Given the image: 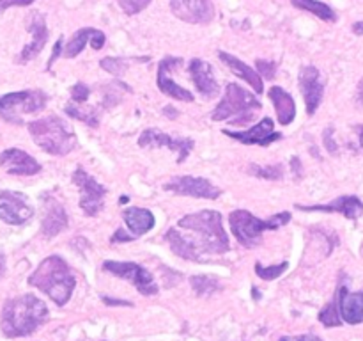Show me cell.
<instances>
[{"instance_id": "6", "label": "cell", "mask_w": 363, "mask_h": 341, "mask_svg": "<svg viewBox=\"0 0 363 341\" xmlns=\"http://www.w3.org/2000/svg\"><path fill=\"white\" fill-rule=\"evenodd\" d=\"M289 220V212L277 213V215L269 217L268 220L259 219V217L252 215L247 210H234L229 215V224L234 237H236L238 242L247 249L257 247L262 242V234H264L266 231L279 229V227L286 226Z\"/></svg>"}, {"instance_id": "35", "label": "cell", "mask_w": 363, "mask_h": 341, "mask_svg": "<svg viewBox=\"0 0 363 341\" xmlns=\"http://www.w3.org/2000/svg\"><path fill=\"white\" fill-rule=\"evenodd\" d=\"M89 94H91V89L85 84H82V82H77V84L71 87V102L78 103V105H84L89 99Z\"/></svg>"}, {"instance_id": "5", "label": "cell", "mask_w": 363, "mask_h": 341, "mask_svg": "<svg viewBox=\"0 0 363 341\" xmlns=\"http://www.w3.org/2000/svg\"><path fill=\"white\" fill-rule=\"evenodd\" d=\"M261 109L262 103L250 91L230 82L225 87V96L215 107L211 117L213 121H225L234 126H243L254 121Z\"/></svg>"}, {"instance_id": "25", "label": "cell", "mask_w": 363, "mask_h": 341, "mask_svg": "<svg viewBox=\"0 0 363 341\" xmlns=\"http://www.w3.org/2000/svg\"><path fill=\"white\" fill-rule=\"evenodd\" d=\"M123 217L128 229L131 231V234H133L135 238L145 234L147 231L152 229V226H155V215H152L147 208H138V206H133V208L124 210Z\"/></svg>"}, {"instance_id": "40", "label": "cell", "mask_w": 363, "mask_h": 341, "mask_svg": "<svg viewBox=\"0 0 363 341\" xmlns=\"http://www.w3.org/2000/svg\"><path fill=\"white\" fill-rule=\"evenodd\" d=\"M133 238H135L133 234H128L123 227H119V229L116 231V234L112 237V242L113 244H121V242H131Z\"/></svg>"}, {"instance_id": "34", "label": "cell", "mask_w": 363, "mask_h": 341, "mask_svg": "<svg viewBox=\"0 0 363 341\" xmlns=\"http://www.w3.org/2000/svg\"><path fill=\"white\" fill-rule=\"evenodd\" d=\"M121 6V9L128 14V16H135L140 11H144L145 7L151 4V0H117Z\"/></svg>"}, {"instance_id": "18", "label": "cell", "mask_w": 363, "mask_h": 341, "mask_svg": "<svg viewBox=\"0 0 363 341\" xmlns=\"http://www.w3.org/2000/svg\"><path fill=\"white\" fill-rule=\"evenodd\" d=\"M337 302H339V315L342 322L350 325L363 323V291L351 293L346 284H340L337 290Z\"/></svg>"}, {"instance_id": "14", "label": "cell", "mask_w": 363, "mask_h": 341, "mask_svg": "<svg viewBox=\"0 0 363 341\" xmlns=\"http://www.w3.org/2000/svg\"><path fill=\"white\" fill-rule=\"evenodd\" d=\"M183 66V59L181 57L169 55L158 64V78H156V84H158V89L163 92V94L170 96L174 99H181V102H194V94H191L188 89L181 87L176 82L170 78V73H172L176 67Z\"/></svg>"}, {"instance_id": "43", "label": "cell", "mask_w": 363, "mask_h": 341, "mask_svg": "<svg viewBox=\"0 0 363 341\" xmlns=\"http://www.w3.org/2000/svg\"><path fill=\"white\" fill-rule=\"evenodd\" d=\"M293 341H323V340H321V337L314 336V334H301V336L294 337Z\"/></svg>"}, {"instance_id": "19", "label": "cell", "mask_w": 363, "mask_h": 341, "mask_svg": "<svg viewBox=\"0 0 363 341\" xmlns=\"http://www.w3.org/2000/svg\"><path fill=\"white\" fill-rule=\"evenodd\" d=\"M190 77L194 80L195 87L204 98L213 99L220 94V85L216 82L213 66L202 59H194L190 63Z\"/></svg>"}, {"instance_id": "10", "label": "cell", "mask_w": 363, "mask_h": 341, "mask_svg": "<svg viewBox=\"0 0 363 341\" xmlns=\"http://www.w3.org/2000/svg\"><path fill=\"white\" fill-rule=\"evenodd\" d=\"M165 190L174 192L177 195H186V197H197V199H209L215 201L222 195V188L213 185L211 181L206 178H195V176H176L163 185Z\"/></svg>"}, {"instance_id": "41", "label": "cell", "mask_w": 363, "mask_h": 341, "mask_svg": "<svg viewBox=\"0 0 363 341\" xmlns=\"http://www.w3.org/2000/svg\"><path fill=\"white\" fill-rule=\"evenodd\" d=\"M60 48H62V38H59V39H57V43H55V48H53V52H52V57H50V60H48V70H50V66H52V64L55 63V59H57V57H59V53H60Z\"/></svg>"}, {"instance_id": "2", "label": "cell", "mask_w": 363, "mask_h": 341, "mask_svg": "<svg viewBox=\"0 0 363 341\" xmlns=\"http://www.w3.org/2000/svg\"><path fill=\"white\" fill-rule=\"evenodd\" d=\"M48 320V308L35 295L9 298L2 309V332L7 337L30 336Z\"/></svg>"}, {"instance_id": "13", "label": "cell", "mask_w": 363, "mask_h": 341, "mask_svg": "<svg viewBox=\"0 0 363 341\" xmlns=\"http://www.w3.org/2000/svg\"><path fill=\"white\" fill-rule=\"evenodd\" d=\"M298 82H300V91L303 94L307 114L314 116L315 110L321 105L323 94H325V80L321 77V71L315 66H303Z\"/></svg>"}, {"instance_id": "26", "label": "cell", "mask_w": 363, "mask_h": 341, "mask_svg": "<svg viewBox=\"0 0 363 341\" xmlns=\"http://www.w3.org/2000/svg\"><path fill=\"white\" fill-rule=\"evenodd\" d=\"M291 2H293V6L298 7V9L308 11V13H312L314 16L321 18V20H325V21H335L337 20L335 11H333L332 7L325 2H319V0H291Z\"/></svg>"}, {"instance_id": "38", "label": "cell", "mask_w": 363, "mask_h": 341, "mask_svg": "<svg viewBox=\"0 0 363 341\" xmlns=\"http://www.w3.org/2000/svg\"><path fill=\"white\" fill-rule=\"evenodd\" d=\"M105 43H106L105 34H103L101 31H96V34L91 38V46H92V48H94V50H101L103 46H105Z\"/></svg>"}, {"instance_id": "16", "label": "cell", "mask_w": 363, "mask_h": 341, "mask_svg": "<svg viewBox=\"0 0 363 341\" xmlns=\"http://www.w3.org/2000/svg\"><path fill=\"white\" fill-rule=\"evenodd\" d=\"M170 9L188 23H209L215 16L211 0H170Z\"/></svg>"}, {"instance_id": "11", "label": "cell", "mask_w": 363, "mask_h": 341, "mask_svg": "<svg viewBox=\"0 0 363 341\" xmlns=\"http://www.w3.org/2000/svg\"><path fill=\"white\" fill-rule=\"evenodd\" d=\"M27 195L13 190H0V219L11 226H21L34 215Z\"/></svg>"}, {"instance_id": "20", "label": "cell", "mask_w": 363, "mask_h": 341, "mask_svg": "<svg viewBox=\"0 0 363 341\" xmlns=\"http://www.w3.org/2000/svg\"><path fill=\"white\" fill-rule=\"evenodd\" d=\"M28 32H30L32 39L30 43L25 45V48L21 50V53L18 55V63L20 64L32 60L38 53H41L43 48H45L46 39H48V28H46L45 16H43L41 13H32L30 23H28Z\"/></svg>"}, {"instance_id": "48", "label": "cell", "mask_w": 363, "mask_h": 341, "mask_svg": "<svg viewBox=\"0 0 363 341\" xmlns=\"http://www.w3.org/2000/svg\"><path fill=\"white\" fill-rule=\"evenodd\" d=\"M280 341H291V340H289V337H282V340H280Z\"/></svg>"}, {"instance_id": "36", "label": "cell", "mask_w": 363, "mask_h": 341, "mask_svg": "<svg viewBox=\"0 0 363 341\" xmlns=\"http://www.w3.org/2000/svg\"><path fill=\"white\" fill-rule=\"evenodd\" d=\"M255 66H257V73L262 75V77H266L268 80H272V78H275V73H277V63H273V60H264V59H257L255 60Z\"/></svg>"}, {"instance_id": "39", "label": "cell", "mask_w": 363, "mask_h": 341, "mask_svg": "<svg viewBox=\"0 0 363 341\" xmlns=\"http://www.w3.org/2000/svg\"><path fill=\"white\" fill-rule=\"evenodd\" d=\"M332 134H333V128H332V126H328V128H326L325 135H323V139H325V146H326V149H328L330 153H337V146H335V142H333Z\"/></svg>"}, {"instance_id": "17", "label": "cell", "mask_w": 363, "mask_h": 341, "mask_svg": "<svg viewBox=\"0 0 363 341\" xmlns=\"http://www.w3.org/2000/svg\"><path fill=\"white\" fill-rule=\"evenodd\" d=\"M0 167L14 176H34L41 170V163L21 149L11 148L0 153Z\"/></svg>"}, {"instance_id": "15", "label": "cell", "mask_w": 363, "mask_h": 341, "mask_svg": "<svg viewBox=\"0 0 363 341\" xmlns=\"http://www.w3.org/2000/svg\"><path fill=\"white\" fill-rule=\"evenodd\" d=\"M223 134H225L227 137L234 139V141L247 146H252V144L269 146L272 142L280 141V139H282V134L275 130V124H273L272 117H264V119L259 121L255 126H252L250 130H245V131L223 130Z\"/></svg>"}, {"instance_id": "37", "label": "cell", "mask_w": 363, "mask_h": 341, "mask_svg": "<svg viewBox=\"0 0 363 341\" xmlns=\"http://www.w3.org/2000/svg\"><path fill=\"white\" fill-rule=\"evenodd\" d=\"M35 0H0V13H4L9 7H21V6H30Z\"/></svg>"}, {"instance_id": "47", "label": "cell", "mask_w": 363, "mask_h": 341, "mask_svg": "<svg viewBox=\"0 0 363 341\" xmlns=\"http://www.w3.org/2000/svg\"><path fill=\"white\" fill-rule=\"evenodd\" d=\"M128 201H130V197H128V195H123V197H121V205H124V202H128Z\"/></svg>"}, {"instance_id": "8", "label": "cell", "mask_w": 363, "mask_h": 341, "mask_svg": "<svg viewBox=\"0 0 363 341\" xmlns=\"http://www.w3.org/2000/svg\"><path fill=\"white\" fill-rule=\"evenodd\" d=\"M73 183L77 185L78 192H80V208L84 210L85 215H98L105 205L106 188L101 183H98L91 174L85 173L82 167L74 170Z\"/></svg>"}, {"instance_id": "9", "label": "cell", "mask_w": 363, "mask_h": 341, "mask_svg": "<svg viewBox=\"0 0 363 341\" xmlns=\"http://www.w3.org/2000/svg\"><path fill=\"white\" fill-rule=\"evenodd\" d=\"M103 270L113 274L117 277H123V279L131 281L133 286L140 291L142 295H156L158 293V284H156L155 277L149 272L147 269H144L138 263L131 261H105L103 263Z\"/></svg>"}, {"instance_id": "30", "label": "cell", "mask_w": 363, "mask_h": 341, "mask_svg": "<svg viewBox=\"0 0 363 341\" xmlns=\"http://www.w3.org/2000/svg\"><path fill=\"white\" fill-rule=\"evenodd\" d=\"M248 173L261 178V180L277 181V180H282L284 167L280 166V163H275V166H266V167L257 166V163H252V166L248 167Z\"/></svg>"}, {"instance_id": "23", "label": "cell", "mask_w": 363, "mask_h": 341, "mask_svg": "<svg viewBox=\"0 0 363 341\" xmlns=\"http://www.w3.org/2000/svg\"><path fill=\"white\" fill-rule=\"evenodd\" d=\"M218 57L234 75H238L240 78L247 80L248 84L254 87V91L257 92V94H262V92H264V82H262V77L257 73V71L252 70L248 64H245L243 60H240L238 57L230 55V53L227 52H218Z\"/></svg>"}, {"instance_id": "12", "label": "cell", "mask_w": 363, "mask_h": 341, "mask_svg": "<svg viewBox=\"0 0 363 341\" xmlns=\"http://www.w3.org/2000/svg\"><path fill=\"white\" fill-rule=\"evenodd\" d=\"M138 146L142 148H169L170 151L177 153V163H183L194 149L195 142L191 139H174L163 134L158 128H147L138 137Z\"/></svg>"}, {"instance_id": "45", "label": "cell", "mask_w": 363, "mask_h": 341, "mask_svg": "<svg viewBox=\"0 0 363 341\" xmlns=\"http://www.w3.org/2000/svg\"><path fill=\"white\" fill-rule=\"evenodd\" d=\"M4 274H6V256L0 252V277H2Z\"/></svg>"}, {"instance_id": "3", "label": "cell", "mask_w": 363, "mask_h": 341, "mask_svg": "<svg viewBox=\"0 0 363 341\" xmlns=\"http://www.w3.org/2000/svg\"><path fill=\"white\" fill-rule=\"evenodd\" d=\"M28 284L48 295L57 305H64L73 295L77 279L69 265L60 256L53 254L39 263L38 269L28 277Z\"/></svg>"}, {"instance_id": "46", "label": "cell", "mask_w": 363, "mask_h": 341, "mask_svg": "<svg viewBox=\"0 0 363 341\" xmlns=\"http://www.w3.org/2000/svg\"><path fill=\"white\" fill-rule=\"evenodd\" d=\"M353 32L358 36L363 34V21H358V23L353 25Z\"/></svg>"}, {"instance_id": "7", "label": "cell", "mask_w": 363, "mask_h": 341, "mask_svg": "<svg viewBox=\"0 0 363 341\" xmlns=\"http://www.w3.org/2000/svg\"><path fill=\"white\" fill-rule=\"evenodd\" d=\"M46 94L38 89L18 91L4 94L0 98V117L7 123L23 124V116L39 112L46 107Z\"/></svg>"}, {"instance_id": "1", "label": "cell", "mask_w": 363, "mask_h": 341, "mask_svg": "<svg viewBox=\"0 0 363 341\" xmlns=\"http://www.w3.org/2000/svg\"><path fill=\"white\" fill-rule=\"evenodd\" d=\"M172 252L188 261H206L208 254H225L229 251V237L222 224V213L216 210H202L190 213L165 233Z\"/></svg>"}, {"instance_id": "31", "label": "cell", "mask_w": 363, "mask_h": 341, "mask_svg": "<svg viewBox=\"0 0 363 341\" xmlns=\"http://www.w3.org/2000/svg\"><path fill=\"white\" fill-rule=\"evenodd\" d=\"M319 322L326 327H339L342 325V318L339 315V302H337V295L325 309L319 313Z\"/></svg>"}, {"instance_id": "27", "label": "cell", "mask_w": 363, "mask_h": 341, "mask_svg": "<svg viewBox=\"0 0 363 341\" xmlns=\"http://www.w3.org/2000/svg\"><path fill=\"white\" fill-rule=\"evenodd\" d=\"M64 112L67 114L69 117H73V119H78L82 121V123L89 124L91 128H96L99 124V116L98 112H96L94 107H84V105H78V103H66V107H64Z\"/></svg>"}, {"instance_id": "42", "label": "cell", "mask_w": 363, "mask_h": 341, "mask_svg": "<svg viewBox=\"0 0 363 341\" xmlns=\"http://www.w3.org/2000/svg\"><path fill=\"white\" fill-rule=\"evenodd\" d=\"M103 302H105L106 305H131V302H126V301H117V298H112V297H105L103 295Z\"/></svg>"}, {"instance_id": "21", "label": "cell", "mask_w": 363, "mask_h": 341, "mask_svg": "<svg viewBox=\"0 0 363 341\" xmlns=\"http://www.w3.org/2000/svg\"><path fill=\"white\" fill-rule=\"evenodd\" d=\"M296 208L303 210V212H337L342 213L347 219L357 220L363 213V202L360 197H357V195H342V197H337L335 201L330 202V205H296Z\"/></svg>"}, {"instance_id": "33", "label": "cell", "mask_w": 363, "mask_h": 341, "mask_svg": "<svg viewBox=\"0 0 363 341\" xmlns=\"http://www.w3.org/2000/svg\"><path fill=\"white\" fill-rule=\"evenodd\" d=\"M99 64H101L103 70L108 71V73H112V75H116V77L126 73L128 66H130V64H128V60H124L123 57H105V59H103Z\"/></svg>"}, {"instance_id": "32", "label": "cell", "mask_w": 363, "mask_h": 341, "mask_svg": "<svg viewBox=\"0 0 363 341\" xmlns=\"http://www.w3.org/2000/svg\"><path fill=\"white\" fill-rule=\"evenodd\" d=\"M287 266H289V263L284 261L282 265H273V266H262L261 263H255V274H257L261 279L264 281H273L277 279V277L282 276L284 272L287 270Z\"/></svg>"}, {"instance_id": "28", "label": "cell", "mask_w": 363, "mask_h": 341, "mask_svg": "<svg viewBox=\"0 0 363 341\" xmlns=\"http://www.w3.org/2000/svg\"><path fill=\"white\" fill-rule=\"evenodd\" d=\"M96 31H98V28L84 27V28H80V31L74 32L73 38L66 43V48H64V57H67V59H73V57H77L78 53L85 48V45L89 43V39L96 34Z\"/></svg>"}, {"instance_id": "22", "label": "cell", "mask_w": 363, "mask_h": 341, "mask_svg": "<svg viewBox=\"0 0 363 341\" xmlns=\"http://www.w3.org/2000/svg\"><path fill=\"white\" fill-rule=\"evenodd\" d=\"M67 227V213L55 197L45 201V219H43V234L53 238Z\"/></svg>"}, {"instance_id": "24", "label": "cell", "mask_w": 363, "mask_h": 341, "mask_svg": "<svg viewBox=\"0 0 363 341\" xmlns=\"http://www.w3.org/2000/svg\"><path fill=\"white\" fill-rule=\"evenodd\" d=\"M268 96L273 102V105H275L279 123L282 126H287V124L293 123L294 117H296V103H294L293 96L286 89L279 87V85H273L268 91Z\"/></svg>"}, {"instance_id": "29", "label": "cell", "mask_w": 363, "mask_h": 341, "mask_svg": "<svg viewBox=\"0 0 363 341\" xmlns=\"http://www.w3.org/2000/svg\"><path fill=\"white\" fill-rule=\"evenodd\" d=\"M190 284L199 297H208V295L215 293V291L220 288L218 281H216L215 277H209V276H191Z\"/></svg>"}, {"instance_id": "44", "label": "cell", "mask_w": 363, "mask_h": 341, "mask_svg": "<svg viewBox=\"0 0 363 341\" xmlns=\"http://www.w3.org/2000/svg\"><path fill=\"white\" fill-rule=\"evenodd\" d=\"M163 114H165V116H169L170 119H176L177 117V110L174 109V107H165V109H163Z\"/></svg>"}, {"instance_id": "4", "label": "cell", "mask_w": 363, "mask_h": 341, "mask_svg": "<svg viewBox=\"0 0 363 341\" xmlns=\"http://www.w3.org/2000/svg\"><path fill=\"white\" fill-rule=\"evenodd\" d=\"M32 139L43 151L64 156L77 148V135L64 119L55 116L41 117L27 124Z\"/></svg>"}]
</instances>
